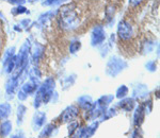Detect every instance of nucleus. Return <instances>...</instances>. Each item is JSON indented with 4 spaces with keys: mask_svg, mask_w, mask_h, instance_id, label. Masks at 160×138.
I'll return each instance as SVG.
<instances>
[{
    "mask_svg": "<svg viewBox=\"0 0 160 138\" xmlns=\"http://www.w3.org/2000/svg\"><path fill=\"white\" fill-rule=\"evenodd\" d=\"M142 1H143V0H129V4L132 7H136V6H138L139 3H141Z\"/></svg>",
    "mask_w": 160,
    "mask_h": 138,
    "instance_id": "obj_4",
    "label": "nucleus"
},
{
    "mask_svg": "<svg viewBox=\"0 0 160 138\" xmlns=\"http://www.w3.org/2000/svg\"><path fill=\"white\" fill-rule=\"evenodd\" d=\"M25 12H26V7H18L13 10V14H22V13H25Z\"/></svg>",
    "mask_w": 160,
    "mask_h": 138,
    "instance_id": "obj_3",
    "label": "nucleus"
},
{
    "mask_svg": "<svg viewBox=\"0 0 160 138\" xmlns=\"http://www.w3.org/2000/svg\"><path fill=\"white\" fill-rule=\"evenodd\" d=\"M11 3H17V4H19V3H24L25 2V0H9Z\"/></svg>",
    "mask_w": 160,
    "mask_h": 138,
    "instance_id": "obj_6",
    "label": "nucleus"
},
{
    "mask_svg": "<svg viewBox=\"0 0 160 138\" xmlns=\"http://www.w3.org/2000/svg\"><path fill=\"white\" fill-rule=\"evenodd\" d=\"M118 37L122 40H128L132 37V27L130 25L129 22L127 21H121L118 24Z\"/></svg>",
    "mask_w": 160,
    "mask_h": 138,
    "instance_id": "obj_2",
    "label": "nucleus"
},
{
    "mask_svg": "<svg viewBox=\"0 0 160 138\" xmlns=\"http://www.w3.org/2000/svg\"><path fill=\"white\" fill-rule=\"evenodd\" d=\"M74 7L65 6L61 9V25L65 29L76 28L79 22V17L73 9Z\"/></svg>",
    "mask_w": 160,
    "mask_h": 138,
    "instance_id": "obj_1",
    "label": "nucleus"
},
{
    "mask_svg": "<svg viewBox=\"0 0 160 138\" xmlns=\"http://www.w3.org/2000/svg\"><path fill=\"white\" fill-rule=\"evenodd\" d=\"M58 0H46L45 2H44V6H50V4H52V3H55V2H57Z\"/></svg>",
    "mask_w": 160,
    "mask_h": 138,
    "instance_id": "obj_5",
    "label": "nucleus"
},
{
    "mask_svg": "<svg viewBox=\"0 0 160 138\" xmlns=\"http://www.w3.org/2000/svg\"><path fill=\"white\" fill-rule=\"evenodd\" d=\"M2 46H3V44H2V37L0 36V51L2 49Z\"/></svg>",
    "mask_w": 160,
    "mask_h": 138,
    "instance_id": "obj_7",
    "label": "nucleus"
}]
</instances>
